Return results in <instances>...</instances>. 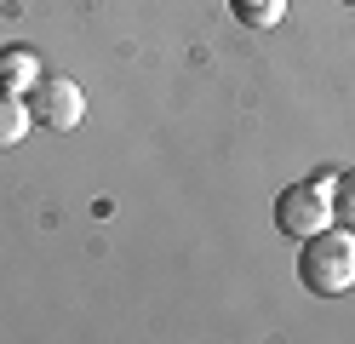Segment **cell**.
Listing matches in <instances>:
<instances>
[{
  "label": "cell",
  "instance_id": "cell-4",
  "mask_svg": "<svg viewBox=\"0 0 355 344\" xmlns=\"http://www.w3.org/2000/svg\"><path fill=\"white\" fill-rule=\"evenodd\" d=\"M40 81V58L29 52V46H0V92H24Z\"/></svg>",
  "mask_w": 355,
  "mask_h": 344
},
{
  "label": "cell",
  "instance_id": "cell-2",
  "mask_svg": "<svg viewBox=\"0 0 355 344\" xmlns=\"http://www.w3.org/2000/svg\"><path fill=\"white\" fill-rule=\"evenodd\" d=\"M332 224V178H304V183H286L275 195V229L281 236H315V229Z\"/></svg>",
  "mask_w": 355,
  "mask_h": 344
},
{
  "label": "cell",
  "instance_id": "cell-5",
  "mask_svg": "<svg viewBox=\"0 0 355 344\" xmlns=\"http://www.w3.org/2000/svg\"><path fill=\"white\" fill-rule=\"evenodd\" d=\"M29 121H35V109L17 98V92H0V149H17L29 138Z\"/></svg>",
  "mask_w": 355,
  "mask_h": 344
},
{
  "label": "cell",
  "instance_id": "cell-3",
  "mask_svg": "<svg viewBox=\"0 0 355 344\" xmlns=\"http://www.w3.org/2000/svg\"><path fill=\"white\" fill-rule=\"evenodd\" d=\"M29 104H35V115H40V126L75 132L80 115H86V92H80L69 75H40V81L29 86Z\"/></svg>",
  "mask_w": 355,
  "mask_h": 344
},
{
  "label": "cell",
  "instance_id": "cell-8",
  "mask_svg": "<svg viewBox=\"0 0 355 344\" xmlns=\"http://www.w3.org/2000/svg\"><path fill=\"white\" fill-rule=\"evenodd\" d=\"M344 6H355V0H344Z\"/></svg>",
  "mask_w": 355,
  "mask_h": 344
},
{
  "label": "cell",
  "instance_id": "cell-1",
  "mask_svg": "<svg viewBox=\"0 0 355 344\" xmlns=\"http://www.w3.org/2000/svg\"><path fill=\"white\" fill-rule=\"evenodd\" d=\"M298 281L309 293H327L338 298L355 287V236L349 229H315V236H304V252H298Z\"/></svg>",
  "mask_w": 355,
  "mask_h": 344
},
{
  "label": "cell",
  "instance_id": "cell-7",
  "mask_svg": "<svg viewBox=\"0 0 355 344\" xmlns=\"http://www.w3.org/2000/svg\"><path fill=\"white\" fill-rule=\"evenodd\" d=\"M332 213H338L344 224H355V167L332 178Z\"/></svg>",
  "mask_w": 355,
  "mask_h": 344
},
{
  "label": "cell",
  "instance_id": "cell-6",
  "mask_svg": "<svg viewBox=\"0 0 355 344\" xmlns=\"http://www.w3.org/2000/svg\"><path fill=\"white\" fill-rule=\"evenodd\" d=\"M235 12H241V23H252V29H270V23H281L286 0H235Z\"/></svg>",
  "mask_w": 355,
  "mask_h": 344
}]
</instances>
